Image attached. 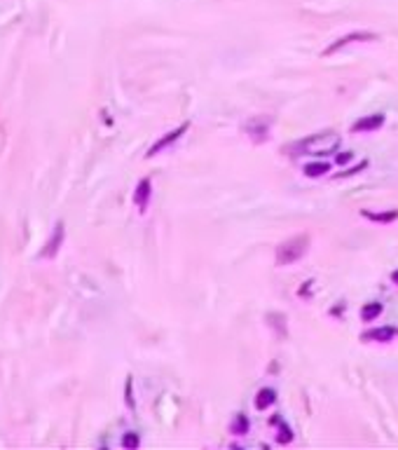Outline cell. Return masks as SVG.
<instances>
[{
  "instance_id": "obj_15",
  "label": "cell",
  "mask_w": 398,
  "mask_h": 450,
  "mask_svg": "<svg viewBox=\"0 0 398 450\" xmlns=\"http://www.w3.org/2000/svg\"><path fill=\"white\" fill-rule=\"evenodd\" d=\"M363 169H368V160H363V162H358V167H351V169H347V172H340V174H335V178L340 181V178H347V176H356V174H361Z\"/></svg>"
},
{
  "instance_id": "obj_13",
  "label": "cell",
  "mask_w": 398,
  "mask_h": 450,
  "mask_svg": "<svg viewBox=\"0 0 398 450\" xmlns=\"http://www.w3.org/2000/svg\"><path fill=\"white\" fill-rule=\"evenodd\" d=\"M248 427H251V422H248L246 415H241V413H237L234 418H232V422H230V431L234 434V436H244L248 431Z\"/></svg>"
},
{
  "instance_id": "obj_2",
  "label": "cell",
  "mask_w": 398,
  "mask_h": 450,
  "mask_svg": "<svg viewBox=\"0 0 398 450\" xmlns=\"http://www.w3.org/2000/svg\"><path fill=\"white\" fill-rule=\"evenodd\" d=\"M307 251H309V235L288 237L286 242H281L279 247H277V265H279V268L293 265V263H298L302 256H307Z\"/></svg>"
},
{
  "instance_id": "obj_17",
  "label": "cell",
  "mask_w": 398,
  "mask_h": 450,
  "mask_svg": "<svg viewBox=\"0 0 398 450\" xmlns=\"http://www.w3.org/2000/svg\"><path fill=\"white\" fill-rule=\"evenodd\" d=\"M139 443H140V439H139L136 431H127L124 439H122V446H124V448H139Z\"/></svg>"
},
{
  "instance_id": "obj_18",
  "label": "cell",
  "mask_w": 398,
  "mask_h": 450,
  "mask_svg": "<svg viewBox=\"0 0 398 450\" xmlns=\"http://www.w3.org/2000/svg\"><path fill=\"white\" fill-rule=\"evenodd\" d=\"M351 157H354V152H351V150H345V152H337L335 162L342 167V164H349V162H351Z\"/></svg>"
},
{
  "instance_id": "obj_9",
  "label": "cell",
  "mask_w": 398,
  "mask_h": 450,
  "mask_svg": "<svg viewBox=\"0 0 398 450\" xmlns=\"http://www.w3.org/2000/svg\"><path fill=\"white\" fill-rule=\"evenodd\" d=\"M64 244V223H56V230H54V237L47 242V247L43 249V258H54L59 253V247Z\"/></svg>"
},
{
  "instance_id": "obj_8",
  "label": "cell",
  "mask_w": 398,
  "mask_h": 450,
  "mask_svg": "<svg viewBox=\"0 0 398 450\" xmlns=\"http://www.w3.org/2000/svg\"><path fill=\"white\" fill-rule=\"evenodd\" d=\"M394 335H396L394 326H382V328L366 331L363 333V340H368V343H389V340H394Z\"/></svg>"
},
{
  "instance_id": "obj_5",
  "label": "cell",
  "mask_w": 398,
  "mask_h": 450,
  "mask_svg": "<svg viewBox=\"0 0 398 450\" xmlns=\"http://www.w3.org/2000/svg\"><path fill=\"white\" fill-rule=\"evenodd\" d=\"M269 122L272 120H265V118H253V120H248L246 125H244V129H246V134L251 136V139L256 141V143H262V141H267L269 139Z\"/></svg>"
},
{
  "instance_id": "obj_16",
  "label": "cell",
  "mask_w": 398,
  "mask_h": 450,
  "mask_svg": "<svg viewBox=\"0 0 398 450\" xmlns=\"http://www.w3.org/2000/svg\"><path fill=\"white\" fill-rule=\"evenodd\" d=\"M277 441H279V443H291L293 441L291 427H288V425H281V420H279V434H277Z\"/></svg>"
},
{
  "instance_id": "obj_3",
  "label": "cell",
  "mask_w": 398,
  "mask_h": 450,
  "mask_svg": "<svg viewBox=\"0 0 398 450\" xmlns=\"http://www.w3.org/2000/svg\"><path fill=\"white\" fill-rule=\"evenodd\" d=\"M379 35L373 31H354V33H347V35H342V38H337L330 47H326L323 50V56H330V54H335L337 50H342V47H347V45L351 43H373V40H377Z\"/></svg>"
},
{
  "instance_id": "obj_14",
  "label": "cell",
  "mask_w": 398,
  "mask_h": 450,
  "mask_svg": "<svg viewBox=\"0 0 398 450\" xmlns=\"http://www.w3.org/2000/svg\"><path fill=\"white\" fill-rule=\"evenodd\" d=\"M382 302H368V305H363L361 307V319L363 322H373V319H377L379 314H382Z\"/></svg>"
},
{
  "instance_id": "obj_19",
  "label": "cell",
  "mask_w": 398,
  "mask_h": 450,
  "mask_svg": "<svg viewBox=\"0 0 398 450\" xmlns=\"http://www.w3.org/2000/svg\"><path fill=\"white\" fill-rule=\"evenodd\" d=\"M127 403H129V408H134V401H131V380H127Z\"/></svg>"
},
{
  "instance_id": "obj_6",
  "label": "cell",
  "mask_w": 398,
  "mask_h": 450,
  "mask_svg": "<svg viewBox=\"0 0 398 450\" xmlns=\"http://www.w3.org/2000/svg\"><path fill=\"white\" fill-rule=\"evenodd\" d=\"M384 122H387V118H384L382 113L366 115V118L356 120L354 125H351V131H354V134H368V131H377V129L384 127Z\"/></svg>"
},
{
  "instance_id": "obj_20",
  "label": "cell",
  "mask_w": 398,
  "mask_h": 450,
  "mask_svg": "<svg viewBox=\"0 0 398 450\" xmlns=\"http://www.w3.org/2000/svg\"><path fill=\"white\" fill-rule=\"evenodd\" d=\"M391 279H394V284H398V270L394 272V275H391Z\"/></svg>"
},
{
  "instance_id": "obj_10",
  "label": "cell",
  "mask_w": 398,
  "mask_h": 450,
  "mask_svg": "<svg viewBox=\"0 0 398 450\" xmlns=\"http://www.w3.org/2000/svg\"><path fill=\"white\" fill-rule=\"evenodd\" d=\"M361 216L368 218V221H373V223H394L398 218V209H389V211H370V209H363Z\"/></svg>"
},
{
  "instance_id": "obj_4",
  "label": "cell",
  "mask_w": 398,
  "mask_h": 450,
  "mask_svg": "<svg viewBox=\"0 0 398 450\" xmlns=\"http://www.w3.org/2000/svg\"><path fill=\"white\" fill-rule=\"evenodd\" d=\"M187 129H190V122H183V125H178L176 129H171V131H166V134H164V136H162V139L157 141V143H152V146H150V150L145 152V157H155V155H160V152H162L164 148H169L171 143H176V141L181 139V136H183V134L187 131Z\"/></svg>"
},
{
  "instance_id": "obj_11",
  "label": "cell",
  "mask_w": 398,
  "mask_h": 450,
  "mask_svg": "<svg viewBox=\"0 0 398 450\" xmlns=\"http://www.w3.org/2000/svg\"><path fill=\"white\" fill-rule=\"evenodd\" d=\"M274 401H277V392L272 387H262L258 394H256V408L258 410H265V408L274 406Z\"/></svg>"
},
{
  "instance_id": "obj_12",
  "label": "cell",
  "mask_w": 398,
  "mask_h": 450,
  "mask_svg": "<svg viewBox=\"0 0 398 450\" xmlns=\"http://www.w3.org/2000/svg\"><path fill=\"white\" fill-rule=\"evenodd\" d=\"M328 172H330L328 162H309V164H304V176H309V178H321Z\"/></svg>"
},
{
  "instance_id": "obj_7",
  "label": "cell",
  "mask_w": 398,
  "mask_h": 450,
  "mask_svg": "<svg viewBox=\"0 0 398 450\" xmlns=\"http://www.w3.org/2000/svg\"><path fill=\"white\" fill-rule=\"evenodd\" d=\"M150 195H152V183H150V178H140L139 185H136V190H134V204L139 206V211H145V209H148Z\"/></svg>"
},
{
  "instance_id": "obj_1",
  "label": "cell",
  "mask_w": 398,
  "mask_h": 450,
  "mask_svg": "<svg viewBox=\"0 0 398 450\" xmlns=\"http://www.w3.org/2000/svg\"><path fill=\"white\" fill-rule=\"evenodd\" d=\"M342 143V136L337 131H319V134H312L307 139L298 141L293 150H298V155H314V157H321V155H330L340 148Z\"/></svg>"
}]
</instances>
